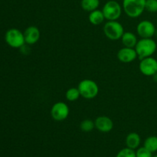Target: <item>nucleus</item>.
<instances>
[{
    "mask_svg": "<svg viewBox=\"0 0 157 157\" xmlns=\"http://www.w3.org/2000/svg\"><path fill=\"white\" fill-rule=\"evenodd\" d=\"M135 50L137 54V58L140 60L151 57L156 52L157 44L153 38H141L138 40Z\"/></svg>",
    "mask_w": 157,
    "mask_h": 157,
    "instance_id": "nucleus-1",
    "label": "nucleus"
},
{
    "mask_svg": "<svg viewBox=\"0 0 157 157\" xmlns=\"http://www.w3.org/2000/svg\"><path fill=\"white\" fill-rule=\"evenodd\" d=\"M146 0H123L122 8L128 17L136 18L145 11Z\"/></svg>",
    "mask_w": 157,
    "mask_h": 157,
    "instance_id": "nucleus-2",
    "label": "nucleus"
},
{
    "mask_svg": "<svg viewBox=\"0 0 157 157\" xmlns=\"http://www.w3.org/2000/svg\"><path fill=\"white\" fill-rule=\"evenodd\" d=\"M78 88L81 97L87 100L94 99L99 93L98 84L94 81L90 79H84L80 81Z\"/></svg>",
    "mask_w": 157,
    "mask_h": 157,
    "instance_id": "nucleus-3",
    "label": "nucleus"
},
{
    "mask_svg": "<svg viewBox=\"0 0 157 157\" xmlns=\"http://www.w3.org/2000/svg\"><path fill=\"white\" fill-rule=\"evenodd\" d=\"M104 33L108 39L112 41L121 39L124 33V28L117 20L107 21L104 25Z\"/></svg>",
    "mask_w": 157,
    "mask_h": 157,
    "instance_id": "nucleus-4",
    "label": "nucleus"
},
{
    "mask_svg": "<svg viewBox=\"0 0 157 157\" xmlns=\"http://www.w3.org/2000/svg\"><path fill=\"white\" fill-rule=\"evenodd\" d=\"M5 41L8 45L13 48H21L25 44L24 33L15 28L9 29L6 32Z\"/></svg>",
    "mask_w": 157,
    "mask_h": 157,
    "instance_id": "nucleus-5",
    "label": "nucleus"
},
{
    "mask_svg": "<svg viewBox=\"0 0 157 157\" xmlns=\"http://www.w3.org/2000/svg\"><path fill=\"white\" fill-rule=\"evenodd\" d=\"M122 9V6L118 2L115 0H110L104 5L102 12L105 19L107 21H115L121 18Z\"/></svg>",
    "mask_w": 157,
    "mask_h": 157,
    "instance_id": "nucleus-6",
    "label": "nucleus"
},
{
    "mask_svg": "<svg viewBox=\"0 0 157 157\" xmlns=\"http://www.w3.org/2000/svg\"><path fill=\"white\" fill-rule=\"evenodd\" d=\"M70 109L68 105L63 101H58L53 104L51 109V116L52 119L58 122L64 121L68 117Z\"/></svg>",
    "mask_w": 157,
    "mask_h": 157,
    "instance_id": "nucleus-7",
    "label": "nucleus"
},
{
    "mask_svg": "<svg viewBox=\"0 0 157 157\" xmlns=\"http://www.w3.org/2000/svg\"><path fill=\"white\" fill-rule=\"evenodd\" d=\"M139 69L141 74L145 76H154L157 74V60L152 56L141 59Z\"/></svg>",
    "mask_w": 157,
    "mask_h": 157,
    "instance_id": "nucleus-8",
    "label": "nucleus"
},
{
    "mask_svg": "<svg viewBox=\"0 0 157 157\" xmlns=\"http://www.w3.org/2000/svg\"><path fill=\"white\" fill-rule=\"evenodd\" d=\"M156 26L150 20H143L136 25V33L141 38H151L155 35Z\"/></svg>",
    "mask_w": 157,
    "mask_h": 157,
    "instance_id": "nucleus-9",
    "label": "nucleus"
},
{
    "mask_svg": "<svg viewBox=\"0 0 157 157\" xmlns=\"http://www.w3.org/2000/svg\"><path fill=\"white\" fill-rule=\"evenodd\" d=\"M117 58L121 62L131 63L137 58V54L133 48L124 47L117 52Z\"/></svg>",
    "mask_w": 157,
    "mask_h": 157,
    "instance_id": "nucleus-10",
    "label": "nucleus"
},
{
    "mask_svg": "<svg viewBox=\"0 0 157 157\" xmlns=\"http://www.w3.org/2000/svg\"><path fill=\"white\" fill-rule=\"evenodd\" d=\"M95 128L101 133H109L113 128V122L107 116H100L94 121Z\"/></svg>",
    "mask_w": 157,
    "mask_h": 157,
    "instance_id": "nucleus-11",
    "label": "nucleus"
},
{
    "mask_svg": "<svg viewBox=\"0 0 157 157\" xmlns=\"http://www.w3.org/2000/svg\"><path fill=\"white\" fill-rule=\"evenodd\" d=\"M23 33H24L25 44H29V45L36 44L41 37L40 30L38 27L34 25L29 26Z\"/></svg>",
    "mask_w": 157,
    "mask_h": 157,
    "instance_id": "nucleus-12",
    "label": "nucleus"
},
{
    "mask_svg": "<svg viewBox=\"0 0 157 157\" xmlns=\"http://www.w3.org/2000/svg\"><path fill=\"white\" fill-rule=\"evenodd\" d=\"M141 143V137L137 133L135 132H132L127 134L125 139V144L127 147L132 149V150H135L137 148H139L140 146Z\"/></svg>",
    "mask_w": 157,
    "mask_h": 157,
    "instance_id": "nucleus-13",
    "label": "nucleus"
},
{
    "mask_svg": "<svg viewBox=\"0 0 157 157\" xmlns=\"http://www.w3.org/2000/svg\"><path fill=\"white\" fill-rule=\"evenodd\" d=\"M121 40L124 47L133 48L138 41L136 35L131 32H124Z\"/></svg>",
    "mask_w": 157,
    "mask_h": 157,
    "instance_id": "nucleus-14",
    "label": "nucleus"
},
{
    "mask_svg": "<svg viewBox=\"0 0 157 157\" xmlns=\"http://www.w3.org/2000/svg\"><path fill=\"white\" fill-rule=\"evenodd\" d=\"M88 20L90 24L94 25H99L104 22V21L105 20V17H104L102 10H99L98 9L96 10L89 12Z\"/></svg>",
    "mask_w": 157,
    "mask_h": 157,
    "instance_id": "nucleus-15",
    "label": "nucleus"
},
{
    "mask_svg": "<svg viewBox=\"0 0 157 157\" xmlns=\"http://www.w3.org/2000/svg\"><path fill=\"white\" fill-rule=\"evenodd\" d=\"M100 0H81V6L83 10L90 12L98 9Z\"/></svg>",
    "mask_w": 157,
    "mask_h": 157,
    "instance_id": "nucleus-16",
    "label": "nucleus"
},
{
    "mask_svg": "<svg viewBox=\"0 0 157 157\" xmlns=\"http://www.w3.org/2000/svg\"><path fill=\"white\" fill-rule=\"evenodd\" d=\"M144 147L148 149L152 153H155L157 151V136H148L147 139L144 140Z\"/></svg>",
    "mask_w": 157,
    "mask_h": 157,
    "instance_id": "nucleus-17",
    "label": "nucleus"
},
{
    "mask_svg": "<svg viewBox=\"0 0 157 157\" xmlns=\"http://www.w3.org/2000/svg\"><path fill=\"white\" fill-rule=\"evenodd\" d=\"M81 97L79 90L78 87H71L67 89L65 93V98L70 102H74L78 100V98Z\"/></svg>",
    "mask_w": 157,
    "mask_h": 157,
    "instance_id": "nucleus-18",
    "label": "nucleus"
},
{
    "mask_svg": "<svg viewBox=\"0 0 157 157\" xmlns=\"http://www.w3.org/2000/svg\"><path fill=\"white\" fill-rule=\"evenodd\" d=\"M80 128L83 132L89 133V132L92 131L95 128L94 121H91L90 119L84 120V121H81V124H80Z\"/></svg>",
    "mask_w": 157,
    "mask_h": 157,
    "instance_id": "nucleus-19",
    "label": "nucleus"
},
{
    "mask_svg": "<svg viewBox=\"0 0 157 157\" xmlns=\"http://www.w3.org/2000/svg\"><path fill=\"white\" fill-rule=\"evenodd\" d=\"M116 157H136V151L132 149L126 147L120 150L117 154Z\"/></svg>",
    "mask_w": 157,
    "mask_h": 157,
    "instance_id": "nucleus-20",
    "label": "nucleus"
},
{
    "mask_svg": "<svg viewBox=\"0 0 157 157\" xmlns=\"http://www.w3.org/2000/svg\"><path fill=\"white\" fill-rule=\"evenodd\" d=\"M145 10L151 13L157 12V0H146Z\"/></svg>",
    "mask_w": 157,
    "mask_h": 157,
    "instance_id": "nucleus-21",
    "label": "nucleus"
},
{
    "mask_svg": "<svg viewBox=\"0 0 157 157\" xmlns=\"http://www.w3.org/2000/svg\"><path fill=\"white\" fill-rule=\"evenodd\" d=\"M136 157H153V153L146 148L145 147H140L136 149Z\"/></svg>",
    "mask_w": 157,
    "mask_h": 157,
    "instance_id": "nucleus-22",
    "label": "nucleus"
},
{
    "mask_svg": "<svg viewBox=\"0 0 157 157\" xmlns=\"http://www.w3.org/2000/svg\"><path fill=\"white\" fill-rule=\"evenodd\" d=\"M154 36H156V38H157V29L156 30V32H155V35H154Z\"/></svg>",
    "mask_w": 157,
    "mask_h": 157,
    "instance_id": "nucleus-23",
    "label": "nucleus"
},
{
    "mask_svg": "<svg viewBox=\"0 0 157 157\" xmlns=\"http://www.w3.org/2000/svg\"><path fill=\"white\" fill-rule=\"evenodd\" d=\"M153 157H157V155H156V156H153Z\"/></svg>",
    "mask_w": 157,
    "mask_h": 157,
    "instance_id": "nucleus-24",
    "label": "nucleus"
}]
</instances>
